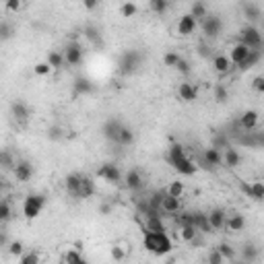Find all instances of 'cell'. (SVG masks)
I'll use <instances>...</instances> for the list:
<instances>
[{
	"label": "cell",
	"mask_w": 264,
	"mask_h": 264,
	"mask_svg": "<svg viewBox=\"0 0 264 264\" xmlns=\"http://www.w3.org/2000/svg\"><path fill=\"white\" fill-rule=\"evenodd\" d=\"M223 165L229 167V169H235L241 165V153L235 149V147H227L223 151Z\"/></svg>",
	"instance_id": "cell-20"
},
{
	"label": "cell",
	"mask_w": 264,
	"mask_h": 264,
	"mask_svg": "<svg viewBox=\"0 0 264 264\" xmlns=\"http://www.w3.org/2000/svg\"><path fill=\"white\" fill-rule=\"evenodd\" d=\"M126 254H128V248H122V246H118V243L109 248V256H111V260H116V262L126 260Z\"/></svg>",
	"instance_id": "cell-44"
},
{
	"label": "cell",
	"mask_w": 264,
	"mask_h": 264,
	"mask_svg": "<svg viewBox=\"0 0 264 264\" xmlns=\"http://www.w3.org/2000/svg\"><path fill=\"white\" fill-rule=\"evenodd\" d=\"M182 211V202H180V198L178 196H172V194H165V198H163V204H161V213H165V215H178Z\"/></svg>",
	"instance_id": "cell-24"
},
{
	"label": "cell",
	"mask_w": 264,
	"mask_h": 264,
	"mask_svg": "<svg viewBox=\"0 0 264 264\" xmlns=\"http://www.w3.org/2000/svg\"><path fill=\"white\" fill-rule=\"evenodd\" d=\"M198 54H200L202 58H213L211 48H209V46H204V44H202V46H198Z\"/></svg>",
	"instance_id": "cell-59"
},
{
	"label": "cell",
	"mask_w": 264,
	"mask_h": 264,
	"mask_svg": "<svg viewBox=\"0 0 264 264\" xmlns=\"http://www.w3.org/2000/svg\"><path fill=\"white\" fill-rule=\"evenodd\" d=\"M122 128H124V122H122L120 118H109V120H105L103 126H101V137H103L105 141L118 145V139H120Z\"/></svg>",
	"instance_id": "cell-9"
},
{
	"label": "cell",
	"mask_w": 264,
	"mask_h": 264,
	"mask_svg": "<svg viewBox=\"0 0 264 264\" xmlns=\"http://www.w3.org/2000/svg\"><path fill=\"white\" fill-rule=\"evenodd\" d=\"M9 254H11V256H15V258L19 260V256H23V254H25V246H23V241H19V239H17V241H11V243H9Z\"/></svg>",
	"instance_id": "cell-50"
},
{
	"label": "cell",
	"mask_w": 264,
	"mask_h": 264,
	"mask_svg": "<svg viewBox=\"0 0 264 264\" xmlns=\"http://www.w3.org/2000/svg\"><path fill=\"white\" fill-rule=\"evenodd\" d=\"M52 70H54V68L50 66V62H48V60H44V62H37V64L33 66V72H35L37 77H48Z\"/></svg>",
	"instance_id": "cell-49"
},
{
	"label": "cell",
	"mask_w": 264,
	"mask_h": 264,
	"mask_svg": "<svg viewBox=\"0 0 264 264\" xmlns=\"http://www.w3.org/2000/svg\"><path fill=\"white\" fill-rule=\"evenodd\" d=\"M5 9H7V13H19L21 11V0H7Z\"/></svg>",
	"instance_id": "cell-55"
},
{
	"label": "cell",
	"mask_w": 264,
	"mask_h": 264,
	"mask_svg": "<svg viewBox=\"0 0 264 264\" xmlns=\"http://www.w3.org/2000/svg\"><path fill=\"white\" fill-rule=\"evenodd\" d=\"M190 15H192L198 23L209 15V9H206V5H204V0H194V3H192V9H190Z\"/></svg>",
	"instance_id": "cell-32"
},
{
	"label": "cell",
	"mask_w": 264,
	"mask_h": 264,
	"mask_svg": "<svg viewBox=\"0 0 264 264\" xmlns=\"http://www.w3.org/2000/svg\"><path fill=\"white\" fill-rule=\"evenodd\" d=\"M46 202H48V198H46V194H40V192H31V194H27L25 196V200H23V217L25 219H37L40 215H42V211H44V206H46Z\"/></svg>",
	"instance_id": "cell-4"
},
{
	"label": "cell",
	"mask_w": 264,
	"mask_h": 264,
	"mask_svg": "<svg viewBox=\"0 0 264 264\" xmlns=\"http://www.w3.org/2000/svg\"><path fill=\"white\" fill-rule=\"evenodd\" d=\"M64 58H66V64H68V66H79V64L83 62V58H85L83 46H81L77 40L68 42L66 48H64Z\"/></svg>",
	"instance_id": "cell-10"
},
{
	"label": "cell",
	"mask_w": 264,
	"mask_h": 264,
	"mask_svg": "<svg viewBox=\"0 0 264 264\" xmlns=\"http://www.w3.org/2000/svg\"><path fill=\"white\" fill-rule=\"evenodd\" d=\"M180 239H182L184 243H196V239H198V229H196L192 223L182 225V227H180Z\"/></svg>",
	"instance_id": "cell-28"
},
{
	"label": "cell",
	"mask_w": 264,
	"mask_h": 264,
	"mask_svg": "<svg viewBox=\"0 0 264 264\" xmlns=\"http://www.w3.org/2000/svg\"><path fill=\"white\" fill-rule=\"evenodd\" d=\"M11 217H13V206H11V202L5 198L3 202H0V221L7 223Z\"/></svg>",
	"instance_id": "cell-46"
},
{
	"label": "cell",
	"mask_w": 264,
	"mask_h": 264,
	"mask_svg": "<svg viewBox=\"0 0 264 264\" xmlns=\"http://www.w3.org/2000/svg\"><path fill=\"white\" fill-rule=\"evenodd\" d=\"M209 221H211V227H213V231H221V229H225V223H227V213H225V209H213V211H209Z\"/></svg>",
	"instance_id": "cell-19"
},
{
	"label": "cell",
	"mask_w": 264,
	"mask_h": 264,
	"mask_svg": "<svg viewBox=\"0 0 264 264\" xmlns=\"http://www.w3.org/2000/svg\"><path fill=\"white\" fill-rule=\"evenodd\" d=\"M176 70H178L182 77H188V74L192 72V66H190V62H188L186 58H180V62L176 64Z\"/></svg>",
	"instance_id": "cell-51"
},
{
	"label": "cell",
	"mask_w": 264,
	"mask_h": 264,
	"mask_svg": "<svg viewBox=\"0 0 264 264\" xmlns=\"http://www.w3.org/2000/svg\"><path fill=\"white\" fill-rule=\"evenodd\" d=\"M58 132H60L58 128H52V130H50V137H52V139H60V135H58Z\"/></svg>",
	"instance_id": "cell-62"
},
{
	"label": "cell",
	"mask_w": 264,
	"mask_h": 264,
	"mask_svg": "<svg viewBox=\"0 0 264 264\" xmlns=\"http://www.w3.org/2000/svg\"><path fill=\"white\" fill-rule=\"evenodd\" d=\"M248 54H250V48L246 46V44H241V42H237L233 48H231V52H229V58H231V62L235 64V66H239L246 58H248Z\"/></svg>",
	"instance_id": "cell-25"
},
{
	"label": "cell",
	"mask_w": 264,
	"mask_h": 264,
	"mask_svg": "<svg viewBox=\"0 0 264 264\" xmlns=\"http://www.w3.org/2000/svg\"><path fill=\"white\" fill-rule=\"evenodd\" d=\"M178 97H180L184 103H192V101H196V97H198V87L184 81V83H180V87H178Z\"/></svg>",
	"instance_id": "cell-17"
},
{
	"label": "cell",
	"mask_w": 264,
	"mask_h": 264,
	"mask_svg": "<svg viewBox=\"0 0 264 264\" xmlns=\"http://www.w3.org/2000/svg\"><path fill=\"white\" fill-rule=\"evenodd\" d=\"M124 186L130 190V192H141L143 188H145V178H143V174L139 172V169H128L126 174H124Z\"/></svg>",
	"instance_id": "cell-11"
},
{
	"label": "cell",
	"mask_w": 264,
	"mask_h": 264,
	"mask_svg": "<svg viewBox=\"0 0 264 264\" xmlns=\"http://www.w3.org/2000/svg\"><path fill=\"white\" fill-rule=\"evenodd\" d=\"M190 215H192V225H194L198 231H202V233H211V231H213L211 221H209V213L194 211V213H190Z\"/></svg>",
	"instance_id": "cell-22"
},
{
	"label": "cell",
	"mask_w": 264,
	"mask_h": 264,
	"mask_svg": "<svg viewBox=\"0 0 264 264\" xmlns=\"http://www.w3.org/2000/svg\"><path fill=\"white\" fill-rule=\"evenodd\" d=\"M143 60H145V54L141 50H126L118 58V72L122 77H128L132 72H137L143 66Z\"/></svg>",
	"instance_id": "cell-3"
},
{
	"label": "cell",
	"mask_w": 264,
	"mask_h": 264,
	"mask_svg": "<svg viewBox=\"0 0 264 264\" xmlns=\"http://www.w3.org/2000/svg\"><path fill=\"white\" fill-rule=\"evenodd\" d=\"M211 62H213V68H215V72L217 74H227L235 64L231 62V58L227 56V54H213V58H211Z\"/></svg>",
	"instance_id": "cell-13"
},
{
	"label": "cell",
	"mask_w": 264,
	"mask_h": 264,
	"mask_svg": "<svg viewBox=\"0 0 264 264\" xmlns=\"http://www.w3.org/2000/svg\"><path fill=\"white\" fill-rule=\"evenodd\" d=\"M206 260H209L211 264H221V262H225V256H223L217 248H213V250H211V254L206 256Z\"/></svg>",
	"instance_id": "cell-52"
},
{
	"label": "cell",
	"mask_w": 264,
	"mask_h": 264,
	"mask_svg": "<svg viewBox=\"0 0 264 264\" xmlns=\"http://www.w3.org/2000/svg\"><path fill=\"white\" fill-rule=\"evenodd\" d=\"M83 35H85V40H89L93 46H101L103 42H101V31H99V27H95V25H87L85 29H83Z\"/></svg>",
	"instance_id": "cell-33"
},
{
	"label": "cell",
	"mask_w": 264,
	"mask_h": 264,
	"mask_svg": "<svg viewBox=\"0 0 264 264\" xmlns=\"http://www.w3.org/2000/svg\"><path fill=\"white\" fill-rule=\"evenodd\" d=\"M258 256H260V250H258L254 243H243V248H241V258H243V260L256 262Z\"/></svg>",
	"instance_id": "cell-39"
},
{
	"label": "cell",
	"mask_w": 264,
	"mask_h": 264,
	"mask_svg": "<svg viewBox=\"0 0 264 264\" xmlns=\"http://www.w3.org/2000/svg\"><path fill=\"white\" fill-rule=\"evenodd\" d=\"M81 3H83V9H85V11L93 13V11H97V9H99L101 0H81Z\"/></svg>",
	"instance_id": "cell-56"
},
{
	"label": "cell",
	"mask_w": 264,
	"mask_h": 264,
	"mask_svg": "<svg viewBox=\"0 0 264 264\" xmlns=\"http://www.w3.org/2000/svg\"><path fill=\"white\" fill-rule=\"evenodd\" d=\"M145 229H151V231H165V225H163V219L161 215H149L145 217Z\"/></svg>",
	"instance_id": "cell-34"
},
{
	"label": "cell",
	"mask_w": 264,
	"mask_h": 264,
	"mask_svg": "<svg viewBox=\"0 0 264 264\" xmlns=\"http://www.w3.org/2000/svg\"><path fill=\"white\" fill-rule=\"evenodd\" d=\"M213 97H215V101L217 103H227V99H229V91H227V87L223 85V83H217L215 87H213Z\"/></svg>",
	"instance_id": "cell-38"
},
{
	"label": "cell",
	"mask_w": 264,
	"mask_h": 264,
	"mask_svg": "<svg viewBox=\"0 0 264 264\" xmlns=\"http://www.w3.org/2000/svg\"><path fill=\"white\" fill-rule=\"evenodd\" d=\"M48 62H50V66L54 68V70H60L64 64H66V58H64V52H60V50H50L48 52V58H46Z\"/></svg>",
	"instance_id": "cell-31"
},
{
	"label": "cell",
	"mask_w": 264,
	"mask_h": 264,
	"mask_svg": "<svg viewBox=\"0 0 264 264\" xmlns=\"http://www.w3.org/2000/svg\"><path fill=\"white\" fill-rule=\"evenodd\" d=\"M83 176H85V174H79V172H72V174H68V176H66V180H64V188H66V194H68V196L77 198V192H79V188H81Z\"/></svg>",
	"instance_id": "cell-18"
},
{
	"label": "cell",
	"mask_w": 264,
	"mask_h": 264,
	"mask_svg": "<svg viewBox=\"0 0 264 264\" xmlns=\"http://www.w3.org/2000/svg\"><path fill=\"white\" fill-rule=\"evenodd\" d=\"M72 91H74V95H91V93L95 91V85H93L89 79L79 77V79L72 83Z\"/></svg>",
	"instance_id": "cell-27"
},
{
	"label": "cell",
	"mask_w": 264,
	"mask_h": 264,
	"mask_svg": "<svg viewBox=\"0 0 264 264\" xmlns=\"http://www.w3.org/2000/svg\"><path fill=\"white\" fill-rule=\"evenodd\" d=\"M167 161H169V165L184 178H190V176H196V172L200 169L198 167V163L196 161H192L188 155H186V151H184V147L180 145V143H172L169 145V149H167Z\"/></svg>",
	"instance_id": "cell-1"
},
{
	"label": "cell",
	"mask_w": 264,
	"mask_h": 264,
	"mask_svg": "<svg viewBox=\"0 0 264 264\" xmlns=\"http://www.w3.org/2000/svg\"><path fill=\"white\" fill-rule=\"evenodd\" d=\"M165 194H167V190H155V192L149 196V204H151L155 211H159V213H161V204H163Z\"/></svg>",
	"instance_id": "cell-41"
},
{
	"label": "cell",
	"mask_w": 264,
	"mask_h": 264,
	"mask_svg": "<svg viewBox=\"0 0 264 264\" xmlns=\"http://www.w3.org/2000/svg\"><path fill=\"white\" fill-rule=\"evenodd\" d=\"M3 3H7V0H3Z\"/></svg>",
	"instance_id": "cell-63"
},
{
	"label": "cell",
	"mask_w": 264,
	"mask_h": 264,
	"mask_svg": "<svg viewBox=\"0 0 264 264\" xmlns=\"http://www.w3.org/2000/svg\"><path fill=\"white\" fill-rule=\"evenodd\" d=\"M252 89L256 93H264V74H258L252 79Z\"/></svg>",
	"instance_id": "cell-53"
},
{
	"label": "cell",
	"mask_w": 264,
	"mask_h": 264,
	"mask_svg": "<svg viewBox=\"0 0 264 264\" xmlns=\"http://www.w3.org/2000/svg\"><path fill=\"white\" fill-rule=\"evenodd\" d=\"M0 33H3V42H9L11 35H13V27L7 21H3V23H0Z\"/></svg>",
	"instance_id": "cell-54"
},
{
	"label": "cell",
	"mask_w": 264,
	"mask_h": 264,
	"mask_svg": "<svg viewBox=\"0 0 264 264\" xmlns=\"http://www.w3.org/2000/svg\"><path fill=\"white\" fill-rule=\"evenodd\" d=\"M97 211H99V215H101V217H107V215L111 213V204L103 202V204H99V209H97Z\"/></svg>",
	"instance_id": "cell-60"
},
{
	"label": "cell",
	"mask_w": 264,
	"mask_h": 264,
	"mask_svg": "<svg viewBox=\"0 0 264 264\" xmlns=\"http://www.w3.org/2000/svg\"><path fill=\"white\" fill-rule=\"evenodd\" d=\"M13 174L17 178V182H29L33 178V165L29 161H17L15 167H13Z\"/></svg>",
	"instance_id": "cell-14"
},
{
	"label": "cell",
	"mask_w": 264,
	"mask_h": 264,
	"mask_svg": "<svg viewBox=\"0 0 264 264\" xmlns=\"http://www.w3.org/2000/svg\"><path fill=\"white\" fill-rule=\"evenodd\" d=\"M198 25H200V23H198L190 13H186V15H182V17H180V21H178V35H182V37H190L192 33H196Z\"/></svg>",
	"instance_id": "cell-12"
},
{
	"label": "cell",
	"mask_w": 264,
	"mask_h": 264,
	"mask_svg": "<svg viewBox=\"0 0 264 264\" xmlns=\"http://www.w3.org/2000/svg\"><path fill=\"white\" fill-rule=\"evenodd\" d=\"M135 139H137V137H135V130L124 124V128H122V132H120V139H118V145H120V147H130L132 143H135Z\"/></svg>",
	"instance_id": "cell-35"
},
{
	"label": "cell",
	"mask_w": 264,
	"mask_h": 264,
	"mask_svg": "<svg viewBox=\"0 0 264 264\" xmlns=\"http://www.w3.org/2000/svg\"><path fill=\"white\" fill-rule=\"evenodd\" d=\"M40 260H42V256L35 250L25 252L23 256H19V264H40Z\"/></svg>",
	"instance_id": "cell-45"
},
{
	"label": "cell",
	"mask_w": 264,
	"mask_h": 264,
	"mask_svg": "<svg viewBox=\"0 0 264 264\" xmlns=\"http://www.w3.org/2000/svg\"><path fill=\"white\" fill-rule=\"evenodd\" d=\"M184 190H186V184H184L182 180H174V182H169V186H167V194L178 196V198H182Z\"/></svg>",
	"instance_id": "cell-42"
},
{
	"label": "cell",
	"mask_w": 264,
	"mask_h": 264,
	"mask_svg": "<svg viewBox=\"0 0 264 264\" xmlns=\"http://www.w3.org/2000/svg\"><path fill=\"white\" fill-rule=\"evenodd\" d=\"M149 9L155 15H165L169 11V0H149Z\"/></svg>",
	"instance_id": "cell-40"
},
{
	"label": "cell",
	"mask_w": 264,
	"mask_h": 264,
	"mask_svg": "<svg viewBox=\"0 0 264 264\" xmlns=\"http://www.w3.org/2000/svg\"><path fill=\"white\" fill-rule=\"evenodd\" d=\"M254 135H256V145H258V149H264V130L254 128Z\"/></svg>",
	"instance_id": "cell-57"
},
{
	"label": "cell",
	"mask_w": 264,
	"mask_h": 264,
	"mask_svg": "<svg viewBox=\"0 0 264 264\" xmlns=\"http://www.w3.org/2000/svg\"><path fill=\"white\" fill-rule=\"evenodd\" d=\"M258 122H260V114L256 109H246L241 116H239V124L243 130H254L258 128Z\"/></svg>",
	"instance_id": "cell-23"
},
{
	"label": "cell",
	"mask_w": 264,
	"mask_h": 264,
	"mask_svg": "<svg viewBox=\"0 0 264 264\" xmlns=\"http://www.w3.org/2000/svg\"><path fill=\"white\" fill-rule=\"evenodd\" d=\"M237 42L246 44L250 50H262V44H264L262 33H260V31H258V27H254L252 23H248V25H243V27L239 29V33H237Z\"/></svg>",
	"instance_id": "cell-5"
},
{
	"label": "cell",
	"mask_w": 264,
	"mask_h": 264,
	"mask_svg": "<svg viewBox=\"0 0 264 264\" xmlns=\"http://www.w3.org/2000/svg\"><path fill=\"white\" fill-rule=\"evenodd\" d=\"M241 15L246 17V21L256 23V21H260L262 11H260V7L256 3H252V0H243V3H241Z\"/></svg>",
	"instance_id": "cell-16"
},
{
	"label": "cell",
	"mask_w": 264,
	"mask_h": 264,
	"mask_svg": "<svg viewBox=\"0 0 264 264\" xmlns=\"http://www.w3.org/2000/svg\"><path fill=\"white\" fill-rule=\"evenodd\" d=\"M15 163H17V161H15ZM15 163L11 161V155H9V151H5V153H3V165H5V167H15Z\"/></svg>",
	"instance_id": "cell-61"
},
{
	"label": "cell",
	"mask_w": 264,
	"mask_h": 264,
	"mask_svg": "<svg viewBox=\"0 0 264 264\" xmlns=\"http://www.w3.org/2000/svg\"><path fill=\"white\" fill-rule=\"evenodd\" d=\"M250 184H252V200H256V202L264 200V182L256 180V182H250Z\"/></svg>",
	"instance_id": "cell-43"
},
{
	"label": "cell",
	"mask_w": 264,
	"mask_h": 264,
	"mask_svg": "<svg viewBox=\"0 0 264 264\" xmlns=\"http://www.w3.org/2000/svg\"><path fill=\"white\" fill-rule=\"evenodd\" d=\"M62 262H66V264H81V262H87V258L83 256L81 248H70V250H66L62 254Z\"/></svg>",
	"instance_id": "cell-30"
},
{
	"label": "cell",
	"mask_w": 264,
	"mask_h": 264,
	"mask_svg": "<svg viewBox=\"0 0 264 264\" xmlns=\"http://www.w3.org/2000/svg\"><path fill=\"white\" fill-rule=\"evenodd\" d=\"M180 58H182V56H180L178 52H165V54H163V64H165L167 68H176V64L180 62Z\"/></svg>",
	"instance_id": "cell-48"
},
{
	"label": "cell",
	"mask_w": 264,
	"mask_h": 264,
	"mask_svg": "<svg viewBox=\"0 0 264 264\" xmlns=\"http://www.w3.org/2000/svg\"><path fill=\"white\" fill-rule=\"evenodd\" d=\"M213 147L225 151L227 147H231V137L227 135V132H215L213 135Z\"/></svg>",
	"instance_id": "cell-36"
},
{
	"label": "cell",
	"mask_w": 264,
	"mask_h": 264,
	"mask_svg": "<svg viewBox=\"0 0 264 264\" xmlns=\"http://www.w3.org/2000/svg\"><path fill=\"white\" fill-rule=\"evenodd\" d=\"M219 165H223V151L221 149H217V147H206L204 151H202V155H200V159H198V167L200 169H206V172H213L215 167H219Z\"/></svg>",
	"instance_id": "cell-6"
},
{
	"label": "cell",
	"mask_w": 264,
	"mask_h": 264,
	"mask_svg": "<svg viewBox=\"0 0 264 264\" xmlns=\"http://www.w3.org/2000/svg\"><path fill=\"white\" fill-rule=\"evenodd\" d=\"M143 248L155 256H165L174 250V241L165 231H151L145 229L143 233Z\"/></svg>",
	"instance_id": "cell-2"
},
{
	"label": "cell",
	"mask_w": 264,
	"mask_h": 264,
	"mask_svg": "<svg viewBox=\"0 0 264 264\" xmlns=\"http://www.w3.org/2000/svg\"><path fill=\"white\" fill-rule=\"evenodd\" d=\"M95 182L89 178V176H83V182H81V188L77 192V200H89L95 196Z\"/></svg>",
	"instance_id": "cell-21"
},
{
	"label": "cell",
	"mask_w": 264,
	"mask_h": 264,
	"mask_svg": "<svg viewBox=\"0 0 264 264\" xmlns=\"http://www.w3.org/2000/svg\"><path fill=\"white\" fill-rule=\"evenodd\" d=\"M120 15H122L124 19H132V17L139 15V7L132 3V0H126V3L120 5Z\"/></svg>",
	"instance_id": "cell-37"
},
{
	"label": "cell",
	"mask_w": 264,
	"mask_h": 264,
	"mask_svg": "<svg viewBox=\"0 0 264 264\" xmlns=\"http://www.w3.org/2000/svg\"><path fill=\"white\" fill-rule=\"evenodd\" d=\"M246 225H248V221H246V217H243L241 213H231V215H227L225 229H227L229 233H239V231L246 229Z\"/></svg>",
	"instance_id": "cell-15"
},
{
	"label": "cell",
	"mask_w": 264,
	"mask_h": 264,
	"mask_svg": "<svg viewBox=\"0 0 264 264\" xmlns=\"http://www.w3.org/2000/svg\"><path fill=\"white\" fill-rule=\"evenodd\" d=\"M217 250L225 256V260H235V258H237L235 250H233V248H231V243H227V241H221V243L217 246Z\"/></svg>",
	"instance_id": "cell-47"
},
{
	"label": "cell",
	"mask_w": 264,
	"mask_h": 264,
	"mask_svg": "<svg viewBox=\"0 0 264 264\" xmlns=\"http://www.w3.org/2000/svg\"><path fill=\"white\" fill-rule=\"evenodd\" d=\"M200 29L206 40H217L223 33V19L219 15H206L200 21Z\"/></svg>",
	"instance_id": "cell-7"
},
{
	"label": "cell",
	"mask_w": 264,
	"mask_h": 264,
	"mask_svg": "<svg viewBox=\"0 0 264 264\" xmlns=\"http://www.w3.org/2000/svg\"><path fill=\"white\" fill-rule=\"evenodd\" d=\"M11 111H13V116H15V120H17V122H25V120L31 116V111H29L27 103H23V101H13Z\"/></svg>",
	"instance_id": "cell-29"
},
{
	"label": "cell",
	"mask_w": 264,
	"mask_h": 264,
	"mask_svg": "<svg viewBox=\"0 0 264 264\" xmlns=\"http://www.w3.org/2000/svg\"><path fill=\"white\" fill-rule=\"evenodd\" d=\"M262 60V50H250V54H248V58L237 66L241 72H248V70H252L254 66H258V62Z\"/></svg>",
	"instance_id": "cell-26"
},
{
	"label": "cell",
	"mask_w": 264,
	"mask_h": 264,
	"mask_svg": "<svg viewBox=\"0 0 264 264\" xmlns=\"http://www.w3.org/2000/svg\"><path fill=\"white\" fill-rule=\"evenodd\" d=\"M239 190H241V194H246L248 198H252V184H248V182H239Z\"/></svg>",
	"instance_id": "cell-58"
},
{
	"label": "cell",
	"mask_w": 264,
	"mask_h": 264,
	"mask_svg": "<svg viewBox=\"0 0 264 264\" xmlns=\"http://www.w3.org/2000/svg\"><path fill=\"white\" fill-rule=\"evenodd\" d=\"M95 176L101 178V180H105L107 184H114V186L120 184V182H124V174L120 172V167H118L116 163H101V165L97 167Z\"/></svg>",
	"instance_id": "cell-8"
}]
</instances>
